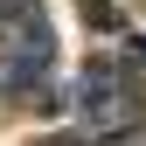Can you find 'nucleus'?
Wrapping results in <instances>:
<instances>
[{
  "instance_id": "nucleus-1",
  "label": "nucleus",
  "mask_w": 146,
  "mask_h": 146,
  "mask_svg": "<svg viewBox=\"0 0 146 146\" xmlns=\"http://www.w3.org/2000/svg\"><path fill=\"white\" fill-rule=\"evenodd\" d=\"M77 118L90 139L132 132L146 118V42L125 49V56H90L77 70Z\"/></svg>"
},
{
  "instance_id": "nucleus-2",
  "label": "nucleus",
  "mask_w": 146,
  "mask_h": 146,
  "mask_svg": "<svg viewBox=\"0 0 146 146\" xmlns=\"http://www.w3.org/2000/svg\"><path fill=\"white\" fill-rule=\"evenodd\" d=\"M42 146H98V139H90V132H49Z\"/></svg>"
}]
</instances>
